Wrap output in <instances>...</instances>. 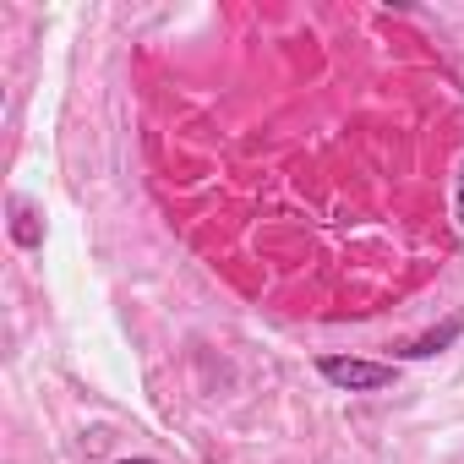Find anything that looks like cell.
<instances>
[{
    "mask_svg": "<svg viewBox=\"0 0 464 464\" xmlns=\"http://www.w3.org/2000/svg\"><path fill=\"white\" fill-rule=\"evenodd\" d=\"M317 377L334 382L339 393H382L399 382V361H361V355H323Z\"/></svg>",
    "mask_w": 464,
    "mask_h": 464,
    "instance_id": "cell-1",
    "label": "cell"
},
{
    "mask_svg": "<svg viewBox=\"0 0 464 464\" xmlns=\"http://www.w3.org/2000/svg\"><path fill=\"white\" fill-rule=\"evenodd\" d=\"M6 229H12V241H17L23 252H39V246H44V213H39L23 191L6 197Z\"/></svg>",
    "mask_w": 464,
    "mask_h": 464,
    "instance_id": "cell-2",
    "label": "cell"
},
{
    "mask_svg": "<svg viewBox=\"0 0 464 464\" xmlns=\"http://www.w3.org/2000/svg\"><path fill=\"white\" fill-rule=\"evenodd\" d=\"M464 334V312H453L442 328H426L420 339H404V344H393V361H431V355H442L453 339Z\"/></svg>",
    "mask_w": 464,
    "mask_h": 464,
    "instance_id": "cell-3",
    "label": "cell"
},
{
    "mask_svg": "<svg viewBox=\"0 0 464 464\" xmlns=\"http://www.w3.org/2000/svg\"><path fill=\"white\" fill-rule=\"evenodd\" d=\"M453 229L464 236V153H459V169H453Z\"/></svg>",
    "mask_w": 464,
    "mask_h": 464,
    "instance_id": "cell-4",
    "label": "cell"
},
{
    "mask_svg": "<svg viewBox=\"0 0 464 464\" xmlns=\"http://www.w3.org/2000/svg\"><path fill=\"white\" fill-rule=\"evenodd\" d=\"M115 464H159V459H142V453H137V459H115Z\"/></svg>",
    "mask_w": 464,
    "mask_h": 464,
    "instance_id": "cell-5",
    "label": "cell"
}]
</instances>
